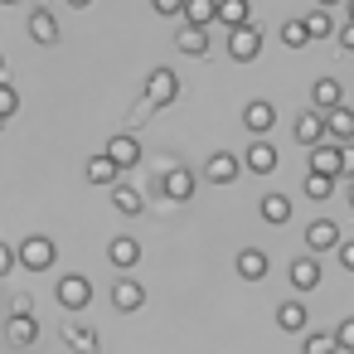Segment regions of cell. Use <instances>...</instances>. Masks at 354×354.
Returning <instances> with one entry per match:
<instances>
[{"instance_id": "24", "label": "cell", "mask_w": 354, "mask_h": 354, "mask_svg": "<svg viewBox=\"0 0 354 354\" xmlns=\"http://www.w3.org/2000/svg\"><path fill=\"white\" fill-rule=\"evenodd\" d=\"M185 20L189 25H199V30H209V20H214V0H185Z\"/></svg>"}, {"instance_id": "6", "label": "cell", "mask_w": 354, "mask_h": 354, "mask_svg": "<svg viewBox=\"0 0 354 354\" xmlns=\"http://www.w3.org/2000/svg\"><path fill=\"white\" fill-rule=\"evenodd\" d=\"M107 156H112L117 170H127V165L141 160V141H136V136H112V141H107Z\"/></svg>"}, {"instance_id": "4", "label": "cell", "mask_w": 354, "mask_h": 354, "mask_svg": "<svg viewBox=\"0 0 354 354\" xmlns=\"http://www.w3.org/2000/svg\"><path fill=\"white\" fill-rule=\"evenodd\" d=\"M291 286H296V291H315V286H320V262H315V252H306V257L291 262Z\"/></svg>"}, {"instance_id": "15", "label": "cell", "mask_w": 354, "mask_h": 354, "mask_svg": "<svg viewBox=\"0 0 354 354\" xmlns=\"http://www.w3.org/2000/svg\"><path fill=\"white\" fill-rule=\"evenodd\" d=\"M320 117H325V131H330V136H339V141L354 136V112H349V107H330V112H320Z\"/></svg>"}, {"instance_id": "35", "label": "cell", "mask_w": 354, "mask_h": 354, "mask_svg": "<svg viewBox=\"0 0 354 354\" xmlns=\"http://www.w3.org/2000/svg\"><path fill=\"white\" fill-rule=\"evenodd\" d=\"M339 267L354 272V243H339Z\"/></svg>"}, {"instance_id": "16", "label": "cell", "mask_w": 354, "mask_h": 354, "mask_svg": "<svg viewBox=\"0 0 354 354\" xmlns=\"http://www.w3.org/2000/svg\"><path fill=\"white\" fill-rule=\"evenodd\" d=\"M243 122H248V131H272V122H277V112H272V102H248V112H243Z\"/></svg>"}, {"instance_id": "42", "label": "cell", "mask_w": 354, "mask_h": 354, "mask_svg": "<svg viewBox=\"0 0 354 354\" xmlns=\"http://www.w3.org/2000/svg\"><path fill=\"white\" fill-rule=\"evenodd\" d=\"M320 6H335V0H320Z\"/></svg>"}, {"instance_id": "30", "label": "cell", "mask_w": 354, "mask_h": 354, "mask_svg": "<svg viewBox=\"0 0 354 354\" xmlns=\"http://www.w3.org/2000/svg\"><path fill=\"white\" fill-rule=\"evenodd\" d=\"M301 354H339V344H335V335H306Z\"/></svg>"}, {"instance_id": "28", "label": "cell", "mask_w": 354, "mask_h": 354, "mask_svg": "<svg viewBox=\"0 0 354 354\" xmlns=\"http://www.w3.org/2000/svg\"><path fill=\"white\" fill-rule=\"evenodd\" d=\"M88 180H93V185H112V180H117V165H112V156H97V160L88 165Z\"/></svg>"}, {"instance_id": "37", "label": "cell", "mask_w": 354, "mask_h": 354, "mask_svg": "<svg viewBox=\"0 0 354 354\" xmlns=\"http://www.w3.org/2000/svg\"><path fill=\"white\" fill-rule=\"evenodd\" d=\"M6 112H15V93H10V88H0V117H6Z\"/></svg>"}, {"instance_id": "23", "label": "cell", "mask_w": 354, "mask_h": 354, "mask_svg": "<svg viewBox=\"0 0 354 354\" xmlns=\"http://www.w3.org/2000/svg\"><path fill=\"white\" fill-rule=\"evenodd\" d=\"M262 218H267V223H286V218H291V199H286V194H267V199H262Z\"/></svg>"}, {"instance_id": "36", "label": "cell", "mask_w": 354, "mask_h": 354, "mask_svg": "<svg viewBox=\"0 0 354 354\" xmlns=\"http://www.w3.org/2000/svg\"><path fill=\"white\" fill-rule=\"evenodd\" d=\"M151 6H156L160 15H180V6H185V0H151Z\"/></svg>"}, {"instance_id": "8", "label": "cell", "mask_w": 354, "mask_h": 354, "mask_svg": "<svg viewBox=\"0 0 354 354\" xmlns=\"http://www.w3.org/2000/svg\"><path fill=\"white\" fill-rule=\"evenodd\" d=\"M306 248H310V252H325V248H339V228H335L330 218H315V223L306 228Z\"/></svg>"}, {"instance_id": "9", "label": "cell", "mask_w": 354, "mask_h": 354, "mask_svg": "<svg viewBox=\"0 0 354 354\" xmlns=\"http://www.w3.org/2000/svg\"><path fill=\"white\" fill-rule=\"evenodd\" d=\"M243 165H248L252 175H272V170H277V151H272V141H252Z\"/></svg>"}, {"instance_id": "43", "label": "cell", "mask_w": 354, "mask_h": 354, "mask_svg": "<svg viewBox=\"0 0 354 354\" xmlns=\"http://www.w3.org/2000/svg\"><path fill=\"white\" fill-rule=\"evenodd\" d=\"M349 199H354V189H349Z\"/></svg>"}, {"instance_id": "38", "label": "cell", "mask_w": 354, "mask_h": 354, "mask_svg": "<svg viewBox=\"0 0 354 354\" xmlns=\"http://www.w3.org/2000/svg\"><path fill=\"white\" fill-rule=\"evenodd\" d=\"M10 267H15V252H10V248H0V272H10Z\"/></svg>"}, {"instance_id": "39", "label": "cell", "mask_w": 354, "mask_h": 354, "mask_svg": "<svg viewBox=\"0 0 354 354\" xmlns=\"http://www.w3.org/2000/svg\"><path fill=\"white\" fill-rule=\"evenodd\" d=\"M339 44H344V49H354V20L344 25V35H339Z\"/></svg>"}, {"instance_id": "12", "label": "cell", "mask_w": 354, "mask_h": 354, "mask_svg": "<svg viewBox=\"0 0 354 354\" xmlns=\"http://www.w3.org/2000/svg\"><path fill=\"white\" fill-rule=\"evenodd\" d=\"M238 272H243L248 281H262V277H267V252H262V248H243V252H238Z\"/></svg>"}, {"instance_id": "13", "label": "cell", "mask_w": 354, "mask_h": 354, "mask_svg": "<svg viewBox=\"0 0 354 354\" xmlns=\"http://www.w3.org/2000/svg\"><path fill=\"white\" fill-rule=\"evenodd\" d=\"M64 339H68L78 354H97V349H102L97 330H88V325H64Z\"/></svg>"}, {"instance_id": "40", "label": "cell", "mask_w": 354, "mask_h": 354, "mask_svg": "<svg viewBox=\"0 0 354 354\" xmlns=\"http://www.w3.org/2000/svg\"><path fill=\"white\" fill-rule=\"evenodd\" d=\"M68 6H88V0H68Z\"/></svg>"}, {"instance_id": "7", "label": "cell", "mask_w": 354, "mask_h": 354, "mask_svg": "<svg viewBox=\"0 0 354 354\" xmlns=\"http://www.w3.org/2000/svg\"><path fill=\"white\" fill-rule=\"evenodd\" d=\"M160 189H165V199H189V194H194V175H189V170H180V165H165Z\"/></svg>"}, {"instance_id": "33", "label": "cell", "mask_w": 354, "mask_h": 354, "mask_svg": "<svg viewBox=\"0 0 354 354\" xmlns=\"http://www.w3.org/2000/svg\"><path fill=\"white\" fill-rule=\"evenodd\" d=\"M335 344H339V349H349V354H354V320H344V325H339V330H335Z\"/></svg>"}, {"instance_id": "10", "label": "cell", "mask_w": 354, "mask_h": 354, "mask_svg": "<svg viewBox=\"0 0 354 354\" xmlns=\"http://www.w3.org/2000/svg\"><path fill=\"white\" fill-rule=\"evenodd\" d=\"M141 301H146V286H141V281H131V277H122V281L112 286V306H117V310H136Z\"/></svg>"}, {"instance_id": "1", "label": "cell", "mask_w": 354, "mask_h": 354, "mask_svg": "<svg viewBox=\"0 0 354 354\" xmlns=\"http://www.w3.org/2000/svg\"><path fill=\"white\" fill-rule=\"evenodd\" d=\"M180 97V78L170 73V68H156L151 78H146V102L151 107H165V102H175Z\"/></svg>"}, {"instance_id": "3", "label": "cell", "mask_w": 354, "mask_h": 354, "mask_svg": "<svg viewBox=\"0 0 354 354\" xmlns=\"http://www.w3.org/2000/svg\"><path fill=\"white\" fill-rule=\"evenodd\" d=\"M20 262H25L30 272H44V267L54 262V243H49V238H25V243H20Z\"/></svg>"}, {"instance_id": "11", "label": "cell", "mask_w": 354, "mask_h": 354, "mask_svg": "<svg viewBox=\"0 0 354 354\" xmlns=\"http://www.w3.org/2000/svg\"><path fill=\"white\" fill-rule=\"evenodd\" d=\"M320 136H325V117H320V112L296 117V141H301V146H320Z\"/></svg>"}, {"instance_id": "25", "label": "cell", "mask_w": 354, "mask_h": 354, "mask_svg": "<svg viewBox=\"0 0 354 354\" xmlns=\"http://www.w3.org/2000/svg\"><path fill=\"white\" fill-rule=\"evenodd\" d=\"M30 35H35L39 44L59 39V25H54V15H49V10H35V20H30Z\"/></svg>"}, {"instance_id": "5", "label": "cell", "mask_w": 354, "mask_h": 354, "mask_svg": "<svg viewBox=\"0 0 354 354\" xmlns=\"http://www.w3.org/2000/svg\"><path fill=\"white\" fill-rule=\"evenodd\" d=\"M59 301H64L68 310H83V306L93 301V286H88V277H64V281H59Z\"/></svg>"}, {"instance_id": "31", "label": "cell", "mask_w": 354, "mask_h": 354, "mask_svg": "<svg viewBox=\"0 0 354 354\" xmlns=\"http://www.w3.org/2000/svg\"><path fill=\"white\" fill-rule=\"evenodd\" d=\"M112 204H117V214H141V194L136 189H117Z\"/></svg>"}, {"instance_id": "41", "label": "cell", "mask_w": 354, "mask_h": 354, "mask_svg": "<svg viewBox=\"0 0 354 354\" xmlns=\"http://www.w3.org/2000/svg\"><path fill=\"white\" fill-rule=\"evenodd\" d=\"M349 20H354V0H349Z\"/></svg>"}, {"instance_id": "22", "label": "cell", "mask_w": 354, "mask_h": 354, "mask_svg": "<svg viewBox=\"0 0 354 354\" xmlns=\"http://www.w3.org/2000/svg\"><path fill=\"white\" fill-rule=\"evenodd\" d=\"M180 49L199 59V54H209V35H204L199 25H185V30H180Z\"/></svg>"}, {"instance_id": "27", "label": "cell", "mask_w": 354, "mask_h": 354, "mask_svg": "<svg viewBox=\"0 0 354 354\" xmlns=\"http://www.w3.org/2000/svg\"><path fill=\"white\" fill-rule=\"evenodd\" d=\"M35 335H39V325H35L25 310H20V315H10V339H15V344H30Z\"/></svg>"}, {"instance_id": "26", "label": "cell", "mask_w": 354, "mask_h": 354, "mask_svg": "<svg viewBox=\"0 0 354 354\" xmlns=\"http://www.w3.org/2000/svg\"><path fill=\"white\" fill-rule=\"evenodd\" d=\"M301 25H306V39H330V30H335V20H330L325 10H315V15H306Z\"/></svg>"}, {"instance_id": "17", "label": "cell", "mask_w": 354, "mask_h": 354, "mask_svg": "<svg viewBox=\"0 0 354 354\" xmlns=\"http://www.w3.org/2000/svg\"><path fill=\"white\" fill-rule=\"evenodd\" d=\"M209 180H214V185H228V180H238V156H228V151L209 156Z\"/></svg>"}, {"instance_id": "14", "label": "cell", "mask_w": 354, "mask_h": 354, "mask_svg": "<svg viewBox=\"0 0 354 354\" xmlns=\"http://www.w3.org/2000/svg\"><path fill=\"white\" fill-rule=\"evenodd\" d=\"M248 15H252L248 0H214V20H223V25H233V30L248 25Z\"/></svg>"}, {"instance_id": "34", "label": "cell", "mask_w": 354, "mask_h": 354, "mask_svg": "<svg viewBox=\"0 0 354 354\" xmlns=\"http://www.w3.org/2000/svg\"><path fill=\"white\" fill-rule=\"evenodd\" d=\"M339 175H354V146L339 151Z\"/></svg>"}, {"instance_id": "18", "label": "cell", "mask_w": 354, "mask_h": 354, "mask_svg": "<svg viewBox=\"0 0 354 354\" xmlns=\"http://www.w3.org/2000/svg\"><path fill=\"white\" fill-rule=\"evenodd\" d=\"M277 325H281L286 335L306 330V306H301V301H281V306H277Z\"/></svg>"}, {"instance_id": "2", "label": "cell", "mask_w": 354, "mask_h": 354, "mask_svg": "<svg viewBox=\"0 0 354 354\" xmlns=\"http://www.w3.org/2000/svg\"><path fill=\"white\" fill-rule=\"evenodd\" d=\"M257 49H262V35H257L252 25H238V30H233V39H228V54H233L238 64H252V59H257Z\"/></svg>"}, {"instance_id": "32", "label": "cell", "mask_w": 354, "mask_h": 354, "mask_svg": "<svg viewBox=\"0 0 354 354\" xmlns=\"http://www.w3.org/2000/svg\"><path fill=\"white\" fill-rule=\"evenodd\" d=\"M281 44H291V49H301V44H306V25H301V20H291V25H281Z\"/></svg>"}, {"instance_id": "19", "label": "cell", "mask_w": 354, "mask_h": 354, "mask_svg": "<svg viewBox=\"0 0 354 354\" xmlns=\"http://www.w3.org/2000/svg\"><path fill=\"white\" fill-rule=\"evenodd\" d=\"M310 102H315V112H330V107H339V83H335V78H320V83L310 88Z\"/></svg>"}, {"instance_id": "29", "label": "cell", "mask_w": 354, "mask_h": 354, "mask_svg": "<svg viewBox=\"0 0 354 354\" xmlns=\"http://www.w3.org/2000/svg\"><path fill=\"white\" fill-rule=\"evenodd\" d=\"M330 189H335V175H315V170L306 175V194L310 199H330Z\"/></svg>"}, {"instance_id": "21", "label": "cell", "mask_w": 354, "mask_h": 354, "mask_svg": "<svg viewBox=\"0 0 354 354\" xmlns=\"http://www.w3.org/2000/svg\"><path fill=\"white\" fill-rule=\"evenodd\" d=\"M107 257H112L117 267H136V257H141V243H131V238H112Z\"/></svg>"}, {"instance_id": "20", "label": "cell", "mask_w": 354, "mask_h": 354, "mask_svg": "<svg viewBox=\"0 0 354 354\" xmlns=\"http://www.w3.org/2000/svg\"><path fill=\"white\" fill-rule=\"evenodd\" d=\"M310 170L315 175H339V151L335 146H310Z\"/></svg>"}]
</instances>
